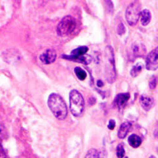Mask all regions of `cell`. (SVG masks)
<instances>
[{"label":"cell","instance_id":"obj_8","mask_svg":"<svg viewBox=\"0 0 158 158\" xmlns=\"http://www.w3.org/2000/svg\"><path fill=\"white\" fill-rule=\"evenodd\" d=\"M56 56L57 55L55 51L52 49H48L41 55L39 59L43 63L48 64L55 62L56 59Z\"/></svg>","mask_w":158,"mask_h":158},{"label":"cell","instance_id":"obj_14","mask_svg":"<svg viewBox=\"0 0 158 158\" xmlns=\"http://www.w3.org/2000/svg\"><path fill=\"white\" fill-rule=\"evenodd\" d=\"M89 48L87 46H81L78 47V48L73 50L72 51V55L74 56H82L86 54V52L88 51Z\"/></svg>","mask_w":158,"mask_h":158},{"label":"cell","instance_id":"obj_18","mask_svg":"<svg viewBox=\"0 0 158 158\" xmlns=\"http://www.w3.org/2000/svg\"><path fill=\"white\" fill-rule=\"evenodd\" d=\"M158 78L156 75H153L151 77L149 82V86L151 89H154L157 84Z\"/></svg>","mask_w":158,"mask_h":158},{"label":"cell","instance_id":"obj_10","mask_svg":"<svg viewBox=\"0 0 158 158\" xmlns=\"http://www.w3.org/2000/svg\"><path fill=\"white\" fill-rule=\"evenodd\" d=\"M65 59L72 60L74 61H77L78 63H81L84 64H89L92 61V57L89 55H84L82 56H74L72 55L70 56H64Z\"/></svg>","mask_w":158,"mask_h":158},{"label":"cell","instance_id":"obj_9","mask_svg":"<svg viewBox=\"0 0 158 158\" xmlns=\"http://www.w3.org/2000/svg\"><path fill=\"white\" fill-rule=\"evenodd\" d=\"M139 101L142 108L146 111H149V110H151L152 107H154L155 104L153 98L146 95L142 96L140 98Z\"/></svg>","mask_w":158,"mask_h":158},{"label":"cell","instance_id":"obj_7","mask_svg":"<svg viewBox=\"0 0 158 158\" xmlns=\"http://www.w3.org/2000/svg\"><path fill=\"white\" fill-rule=\"evenodd\" d=\"M130 96L129 93L118 94L113 101L114 106L120 110L124 108L130 99Z\"/></svg>","mask_w":158,"mask_h":158},{"label":"cell","instance_id":"obj_6","mask_svg":"<svg viewBox=\"0 0 158 158\" xmlns=\"http://www.w3.org/2000/svg\"><path fill=\"white\" fill-rule=\"evenodd\" d=\"M146 67L149 71H155L158 69V46L148 55L146 59Z\"/></svg>","mask_w":158,"mask_h":158},{"label":"cell","instance_id":"obj_4","mask_svg":"<svg viewBox=\"0 0 158 158\" xmlns=\"http://www.w3.org/2000/svg\"><path fill=\"white\" fill-rule=\"evenodd\" d=\"M76 26V20L73 17L66 16L58 25L57 33L61 37L69 35L75 31Z\"/></svg>","mask_w":158,"mask_h":158},{"label":"cell","instance_id":"obj_23","mask_svg":"<svg viewBox=\"0 0 158 158\" xmlns=\"http://www.w3.org/2000/svg\"><path fill=\"white\" fill-rule=\"evenodd\" d=\"M106 2L108 5V8L109 10V11H111V13L113 12V5L111 3V0H106Z\"/></svg>","mask_w":158,"mask_h":158},{"label":"cell","instance_id":"obj_5","mask_svg":"<svg viewBox=\"0 0 158 158\" xmlns=\"http://www.w3.org/2000/svg\"><path fill=\"white\" fill-rule=\"evenodd\" d=\"M140 6L138 2L131 3L126 10V20L128 24L134 26L137 24L140 17Z\"/></svg>","mask_w":158,"mask_h":158},{"label":"cell","instance_id":"obj_20","mask_svg":"<svg viewBox=\"0 0 158 158\" xmlns=\"http://www.w3.org/2000/svg\"><path fill=\"white\" fill-rule=\"evenodd\" d=\"M5 130L3 126H2V125H0V154H2V152H3V149L1 146V143L5 137Z\"/></svg>","mask_w":158,"mask_h":158},{"label":"cell","instance_id":"obj_13","mask_svg":"<svg viewBox=\"0 0 158 158\" xmlns=\"http://www.w3.org/2000/svg\"><path fill=\"white\" fill-rule=\"evenodd\" d=\"M128 142L131 147H132L133 148H137L142 143V139L138 135L133 134L129 136L128 139Z\"/></svg>","mask_w":158,"mask_h":158},{"label":"cell","instance_id":"obj_1","mask_svg":"<svg viewBox=\"0 0 158 158\" xmlns=\"http://www.w3.org/2000/svg\"><path fill=\"white\" fill-rule=\"evenodd\" d=\"M48 104L52 114L59 120H64L67 116L68 110L63 99L58 94L52 93L48 98Z\"/></svg>","mask_w":158,"mask_h":158},{"label":"cell","instance_id":"obj_21","mask_svg":"<svg viewBox=\"0 0 158 158\" xmlns=\"http://www.w3.org/2000/svg\"><path fill=\"white\" fill-rule=\"evenodd\" d=\"M125 27L123 25V23H120L118 25V34L119 35H122L125 33Z\"/></svg>","mask_w":158,"mask_h":158},{"label":"cell","instance_id":"obj_16","mask_svg":"<svg viewBox=\"0 0 158 158\" xmlns=\"http://www.w3.org/2000/svg\"><path fill=\"white\" fill-rule=\"evenodd\" d=\"M143 68V66L140 63H138L135 64L133 68L131 69L130 71V75L132 77H136L139 75V74L141 72Z\"/></svg>","mask_w":158,"mask_h":158},{"label":"cell","instance_id":"obj_11","mask_svg":"<svg viewBox=\"0 0 158 158\" xmlns=\"http://www.w3.org/2000/svg\"><path fill=\"white\" fill-rule=\"evenodd\" d=\"M131 127V124L128 122H125L123 123L120 125L119 130H118V137H119L120 139H125L127 137Z\"/></svg>","mask_w":158,"mask_h":158},{"label":"cell","instance_id":"obj_17","mask_svg":"<svg viewBox=\"0 0 158 158\" xmlns=\"http://www.w3.org/2000/svg\"><path fill=\"white\" fill-rule=\"evenodd\" d=\"M125 154V151L124 149V147L122 143H119L118 145L116 148V156L118 157H123Z\"/></svg>","mask_w":158,"mask_h":158},{"label":"cell","instance_id":"obj_2","mask_svg":"<svg viewBox=\"0 0 158 158\" xmlns=\"http://www.w3.org/2000/svg\"><path fill=\"white\" fill-rule=\"evenodd\" d=\"M105 77L110 84L113 83L116 79L114 52L110 46H107L105 50Z\"/></svg>","mask_w":158,"mask_h":158},{"label":"cell","instance_id":"obj_15","mask_svg":"<svg viewBox=\"0 0 158 158\" xmlns=\"http://www.w3.org/2000/svg\"><path fill=\"white\" fill-rule=\"evenodd\" d=\"M74 72L77 78L81 81H84L87 77V73L85 71H84L81 67H75L74 69Z\"/></svg>","mask_w":158,"mask_h":158},{"label":"cell","instance_id":"obj_3","mask_svg":"<svg viewBox=\"0 0 158 158\" xmlns=\"http://www.w3.org/2000/svg\"><path fill=\"white\" fill-rule=\"evenodd\" d=\"M70 109L75 117H81L84 111L85 102L83 96L77 90H72L69 96Z\"/></svg>","mask_w":158,"mask_h":158},{"label":"cell","instance_id":"obj_22","mask_svg":"<svg viewBox=\"0 0 158 158\" xmlns=\"http://www.w3.org/2000/svg\"><path fill=\"white\" fill-rule=\"evenodd\" d=\"M115 126H116V122H115V121L114 120H113V119H111V120H110V121H109V123H108V128L110 129V130H113L114 128V127H115Z\"/></svg>","mask_w":158,"mask_h":158},{"label":"cell","instance_id":"obj_25","mask_svg":"<svg viewBox=\"0 0 158 158\" xmlns=\"http://www.w3.org/2000/svg\"><path fill=\"white\" fill-rule=\"evenodd\" d=\"M155 136L158 139V131H157V132H155Z\"/></svg>","mask_w":158,"mask_h":158},{"label":"cell","instance_id":"obj_24","mask_svg":"<svg viewBox=\"0 0 158 158\" xmlns=\"http://www.w3.org/2000/svg\"><path fill=\"white\" fill-rule=\"evenodd\" d=\"M103 82L101 81H98V85L99 86V87H102V85H103V84H102Z\"/></svg>","mask_w":158,"mask_h":158},{"label":"cell","instance_id":"obj_19","mask_svg":"<svg viewBox=\"0 0 158 158\" xmlns=\"http://www.w3.org/2000/svg\"><path fill=\"white\" fill-rule=\"evenodd\" d=\"M85 157H99V153L98 150L92 149L87 152Z\"/></svg>","mask_w":158,"mask_h":158},{"label":"cell","instance_id":"obj_12","mask_svg":"<svg viewBox=\"0 0 158 158\" xmlns=\"http://www.w3.org/2000/svg\"><path fill=\"white\" fill-rule=\"evenodd\" d=\"M141 23L143 26H147L151 22V14L149 10L145 9L140 11V14Z\"/></svg>","mask_w":158,"mask_h":158}]
</instances>
